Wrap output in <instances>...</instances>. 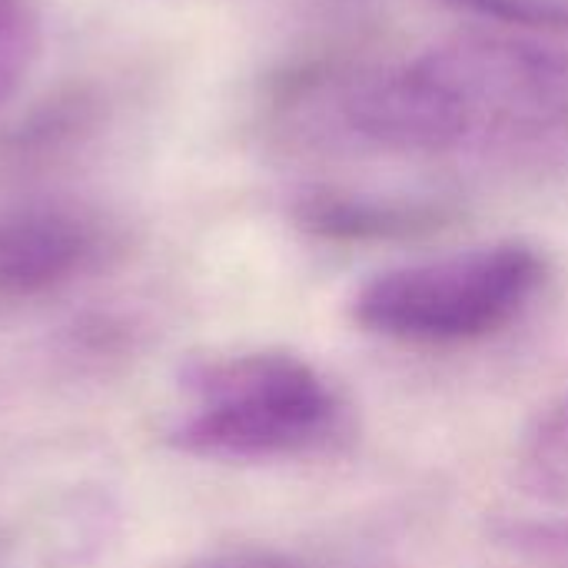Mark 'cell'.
Wrapping results in <instances>:
<instances>
[{"mask_svg": "<svg viewBox=\"0 0 568 568\" xmlns=\"http://www.w3.org/2000/svg\"><path fill=\"white\" fill-rule=\"evenodd\" d=\"M37 53H40L37 0H0V103H7L20 90Z\"/></svg>", "mask_w": 568, "mask_h": 568, "instance_id": "obj_7", "label": "cell"}, {"mask_svg": "<svg viewBox=\"0 0 568 568\" xmlns=\"http://www.w3.org/2000/svg\"><path fill=\"white\" fill-rule=\"evenodd\" d=\"M339 423L343 406L313 363L283 349H246L180 373L166 439L206 459H290L323 449Z\"/></svg>", "mask_w": 568, "mask_h": 568, "instance_id": "obj_2", "label": "cell"}, {"mask_svg": "<svg viewBox=\"0 0 568 568\" xmlns=\"http://www.w3.org/2000/svg\"><path fill=\"white\" fill-rule=\"evenodd\" d=\"M300 230L333 243H396L446 230L456 210L426 196L316 186L293 200Z\"/></svg>", "mask_w": 568, "mask_h": 568, "instance_id": "obj_5", "label": "cell"}, {"mask_svg": "<svg viewBox=\"0 0 568 568\" xmlns=\"http://www.w3.org/2000/svg\"><path fill=\"white\" fill-rule=\"evenodd\" d=\"M523 463L539 486L568 489V393L549 403L526 429Z\"/></svg>", "mask_w": 568, "mask_h": 568, "instance_id": "obj_8", "label": "cell"}, {"mask_svg": "<svg viewBox=\"0 0 568 568\" xmlns=\"http://www.w3.org/2000/svg\"><path fill=\"white\" fill-rule=\"evenodd\" d=\"M333 110L383 153L549 166L568 156V53L526 37H453L353 77Z\"/></svg>", "mask_w": 568, "mask_h": 568, "instance_id": "obj_1", "label": "cell"}, {"mask_svg": "<svg viewBox=\"0 0 568 568\" xmlns=\"http://www.w3.org/2000/svg\"><path fill=\"white\" fill-rule=\"evenodd\" d=\"M110 246L106 223L83 203L30 196L0 203V300L20 303L90 273Z\"/></svg>", "mask_w": 568, "mask_h": 568, "instance_id": "obj_4", "label": "cell"}, {"mask_svg": "<svg viewBox=\"0 0 568 568\" xmlns=\"http://www.w3.org/2000/svg\"><path fill=\"white\" fill-rule=\"evenodd\" d=\"M476 20H493L523 33L568 37V0H439Z\"/></svg>", "mask_w": 568, "mask_h": 568, "instance_id": "obj_9", "label": "cell"}, {"mask_svg": "<svg viewBox=\"0 0 568 568\" xmlns=\"http://www.w3.org/2000/svg\"><path fill=\"white\" fill-rule=\"evenodd\" d=\"M100 123V97L90 90H67L30 110L0 143V153L20 166L53 160L70 146H80Z\"/></svg>", "mask_w": 568, "mask_h": 568, "instance_id": "obj_6", "label": "cell"}, {"mask_svg": "<svg viewBox=\"0 0 568 568\" xmlns=\"http://www.w3.org/2000/svg\"><path fill=\"white\" fill-rule=\"evenodd\" d=\"M546 283V256L523 240L406 263L366 280L349 303L373 336L416 346H459L496 336Z\"/></svg>", "mask_w": 568, "mask_h": 568, "instance_id": "obj_3", "label": "cell"}, {"mask_svg": "<svg viewBox=\"0 0 568 568\" xmlns=\"http://www.w3.org/2000/svg\"><path fill=\"white\" fill-rule=\"evenodd\" d=\"M183 568H296L290 559L266 552V549H220L210 556L193 559Z\"/></svg>", "mask_w": 568, "mask_h": 568, "instance_id": "obj_10", "label": "cell"}]
</instances>
